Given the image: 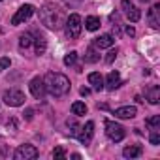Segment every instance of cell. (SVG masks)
<instances>
[{
	"instance_id": "6da1fadb",
	"label": "cell",
	"mask_w": 160,
	"mask_h": 160,
	"mask_svg": "<svg viewBox=\"0 0 160 160\" xmlns=\"http://www.w3.org/2000/svg\"><path fill=\"white\" fill-rule=\"evenodd\" d=\"M43 85H45V91L55 98H60L70 92V79L58 72H47L43 77Z\"/></svg>"
},
{
	"instance_id": "7a4b0ae2",
	"label": "cell",
	"mask_w": 160,
	"mask_h": 160,
	"mask_svg": "<svg viewBox=\"0 0 160 160\" xmlns=\"http://www.w3.org/2000/svg\"><path fill=\"white\" fill-rule=\"evenodd\" d=\"M40 21L49 30H58V28H62V25H64L66 19H64V13H62V10L58 6L47 2V4H43L40 8Z\"/></svg>"
},
{
	"instance_id": "3957f363",
	"label": "cell",
	"mask_w": 160,
	"mask_h": 160,
	"mask_svg": "<svg viewBox=\"0 0 160 160\" xmlns=\"http://www.w3.org/2000/svg\"><path fill=\"white\" fill-rule=\"evenodd\" d=\"M64 27H66V36L70 40H77L79 34H81V27H83V21L77 13H72L66 21H64Z\"/></svg>"
},
{
	"instance_id": "277c9868",
	"label": "cell",
	"mask_w": 160,
	"mask_h": 160,
	"mask_svg": "<svg viewBox=\"0 0 160 160\" xmlns=\"http://www.w3.org/2000/svg\"><path fill=\"white\" fill-rule=\"evenodd\" d=\"M38 149L34 147V145H30V143H25V145H19L17 149H15V152H13V158L15 160H34V158H38Z\"/></svg>"
},
{
	"instance_id": "5b68a950",
	"label": "cell",
	"mask_w": 160,
	"mask_h": 160,
	"mask_svg": "<svg viewBox=\"0 0 160 160\" xmlns=\"http://www.w3.org/2000/svg\"><path fill=\"white\" fill-rule=\"evenodd\" d=\"M2 100H4V104H8V106H12V108H19V106L25 104L27 98H25L23 91H19V89H10V91L4 92Z\"/></svg>"
},
{
	"instance_id": "8992f818",
	"label": "cell",
	"mask_w": 160,
	"mask_h": 160,
	"mask_svg": "<svg viewBox=\"0 0 160 160\" xmlns=\"http://www.w3.org/2000/svg\"><path fill=\"white\" fill-rule=\"evenodd\" d=\"M106 136L111 139V141H121V139H124V136H126V132H124V128L119 124V122H113V121H106Z\"/></svg>"
},
{
	"instance_id": "52a82bcc",
	"label": "cell",
	"mask_w": 160,
	"mask_h": 160,
	"mask_svg": "<svg viewBox=\"0 0 160 160\" xmlns=\"http://www.w3.org/2000/svg\"><path fill=\"white\" fill-rule=\"evenodd\" d=\"M32 13H34V6H30V4L21 6V8L17 10V13L12 17V25H21V23L28 21V19L32 17Z\"/></svg>"
},
{
	"instance_id": "ba28073f",
	"label": "cell",
	"mask_w": 160,
	"mask_h": 160,
	"mask_svg": "<svg viewBox=\"0 0 160 160\" xmlns=\"http://www.w3.org/2000/svg\"><path fill=\"white\" fill-rule=\"evenodd\" d=\"M121 8H122V12H124V15L132 21V23H138L139 19H141V12L130 2V0H122L121 2Z\"/></svg>"
},
{
	"instance_id": "9c48e42d",
	"label": "cell",
	"mask_w": 160,
	"mask_h": 160,
	"mask_svg": "<svg viewBox=\"0 0 160 160\" xmlns=\"http://www.w3.org/2000/svg\"><path fill=\"white\" fill-rule=\"evenodd\" d=\"M92 136H94V122H92V121H89L85 126H81V128H79V132H77L79 141L85 143V145H89V143H91Z\"/></svg>"
},
{
	"instance_id": "30bf717a",
	"label": "cell",
	"mask_w": 160,
	"mask_h": 160,
	"mask_svg": "<svg viewBox=\"0 0 160 160\" xmlns=\"http://www.w3.org/2000/svg\"><path fill=\"white\" fill-rule=\"evenodd\" d=\"M30 92H32V96L34 98H38V100H43L45 98V85H43V79H40V77H34L32 81H30Z\"/></svg>"
},
{
	"instance_id": "8fae6325",
	"label": "cell",
	"mask_w": 160,
	"mask_h": 160,
	"mask_svg": "<svg viewBox=\"0 0 160 160\" xmlns=\"http://www.w3.org/2000/svg\"><path fill=\"white\" fill-rule=\"evenodd\" d=\"M113 43H115V40H113L111 34H102V36L94 38V47H98V49H108Z\"/></svg>"
},
{
	"instance_id": "7c38bea8",
	"label": "cell",
	"mask_w": 160,
	"mask_h": 160,
	"mask_svg": "<svg viewBox=\"0 0 160 160\" xmlns=\"http://www.w3.org/2000/svg\"><path fill=\"white\" fill-rule=\"evenodd\" d=\"M136 115H138V109L134 106H124V108L115 109V117H119V119H134Z\"/></svg>"
},
{
	"instance_id": "4fadbf2b",
	"label": "cell",
	"mask_w": 160,
	"mask_h": 160,
	"mask_svg": "<svg viewBox=\"0 0 160 160\" xmlns=\"http://www.w3.org/2000/svg\"><path fill=\"white\" fill-rule=\"evenodd\" d=\"M145 96H147V100L152 106H156L160 102V87L158 85H151L149 89H145Z\"/></svg>"
},
{
	"instance_id": "5bb4252c",
	"label": "cell",
	"mask_w": 160,
	"mask_h": 160,
	"mask_svg": "<svg viewBox=\"0 0 160 160\" xmlns=\"http://www.w3.org/2000/svg\"><path fill=\"white\" fill-rule=\"evenodd\" d=\"M158 12H160V4H154L151 10H149V13H147V19H149V25L152 27V28H158L160 27V19H158Z\"/></svg>"
},
{
	"instance_id": "9a60e30c",
	"label": "cell",
	"mask_w": 160,
	"mask_h": 160,
	"mask_svg": "<svg viewBox=\"0 0 160 160\" xmlns=\"http://www.w3.org/2000/svg\"><path fill=\"white\" fill-rule=\"evenodd\" d=\"M119 85H121V75H119V72H109V75L106 79V89L108 91H115Z\"/></svg>"
},
{
	"instance_id": "2e32d148",
	"label": "cell",
	"mask_w": 160,
	"mask_h": 160,
	"mask_svg": "<svg viewBox=\"0 0 160 160\" xmlns=\"http://www.w3.org/2000/svg\"><path fill=\"white\" fill-rule=\"evenodd\" d=\"M89 83L92 85L94 91H102L104 89V77L98 72H92V73H89Z\"/></svg>"
},
{
	"instance_id": "e0dca14e",
	"label": "cell",
	"mask_w": 160,
	"mask_h": 160,
	"mask_svg": "<svg viewBox=\"0 0 160 160\" xmlns=\"http://www.w3.org/2000/svg\"><path fill=\"white\" fill-rule=\"evenodd\" d=\"M32 43H34V53H36V55H43V53H45V49H47V40H45L42 34H38Z\"/></svg>"
},
{
	"instance_id": "ac0fdd59",
	"label": "cell",
	"mask_w": 160,
	"mask_h": 160,
	"mask_svg": "<svg viewBox=\"0 0 160 160\" xmlns=\"http://www.w3.org/2000/svg\"><path fill=\"white\" fill-rule=\"evenodd\" d=\"M32 42H34V36H32V32H25V34H21V38H19V49L25 53L30 45H32Z\"/></svg>"
},
{
	"instance_id": "d6986e66",
	"label": "cell",
	"mask_w": 160,
	"mask_h": 160,
	"mask_svg": "<svg viewBox=\"0 0 160 160\" xmlns=\"http://www.w3.org/2000/svg\"><path fill=\"white\" fill-rule=\"evenodd\" d=\"M141 152H143L141 145H130V147H126V149L122 151V154H124L126 158H138V156H141Z\"/></svg>"
},
{
	"instance_id": "ffe728a7",
	"label": "cell",
	"mask_w": 160,
	"mask_h": 160,
	"mask_svg": "<svg viewBox=\"0 0 160 160\" xmlns=\"http://www.w3.org/2000/svg\"><path fill=\"white\" fill-rule=\"evenodd\" d=\"M85 28H87V30H91V32L98 30V28H100V19H98V17H94V15L87 17V19H85Z\"/></svg>"
},
{
	"instance_id": "44dd1931",
	"label": "cell",
	"mask_w": 160,
	"mask_h": 160,
	"mask_svg": "<svg viewBox=\"0 0 160 160\" xmlns=\"http://www.w3.org/2000/svg\"><path fill=\"white\" fill-rule=\"evenodd\" d=\"M98 60H100V53H98L94 47H89V49H87V53H85V62L94 64V62H98Z\"/></svg>"
},
{
	"instance_id": "7402d4cb",
	"label": "cell",
	"mask_w": 160,
	"mask_h": 160,
	"mask_svg": "<svg viewBox=\"0 0 160 160\" xmlns=\"http://www.w3.org/2000/svg\"><path fill=\"white\" fill-rule=\"evenodd\" d=\"M72 113H73L75 117L85 115V113H87V106H85L83 102H73V104H72Z\"/></svg>"
},
{
	"instance_id": "603a6c76",
	"label": "cell",
	"mask_w": 160,
	"mask_h": 160,
	"mask_svg": "<svg viewBox=\"0 0 160 160\" xmlns=\"http://www.w3.org/2000/svg\"><path fill=\"white\" fill-rule=\"evenodd\" d=\"M66 124H68V128H72V130H70V134H72V136H77V132H79V128H81V126L75 122V119H68V122H66Z\"/></svg>"
},
{
	"instance_id": "cb8c5ba5",
	"label": "cell",
	"mask_w": 160,
	"mask_h": 160,
	"mask_svg": "<svg viewBox=\"0 0 160 160\" xmlns=\"http://www.w3.org/2000/svg\"><path fill=\"white\" fill-rule=\"evenodd\" d=\"M75 58H77V53H75V51H70V53L64 57V64H66V66H72V64L75 62Z\"/></svg>"
},
{
	"instance_id": "d4e9b609",
	"label": "cell",
	"mask_w": 160,
	"mask_h": 160,
	"mask_svg": "<svg viewBox=\"0 0 160 160\" xmlns=\"http://www.w3.org/2000/svg\"><path fill=\"white\" fill-rule=\"evenodd\" d=\"M147 126H151V128H158V126H160V115L149 117V119H147Z\"/></svg>"
},
{
	"instance_id": "484cf974",
	"label": "cell",
	"mask_w": 160,
	"mask_h": 160,
	"mask_svg": "<svg viewBox=\"0 0 160 160\" xmlns=\"http://www.w3.org/2000/svg\"><path fill=\"white\" fill-rule=\"evenodd\" d=\"M151 143L152 145H158L160 143V132H158V128H152V132H151Z\"/></svg>"
},
{
	"instance_id": "4316f807",
	"label": "cell",
	"mask_w": 160,
	"mask_h": 160,
	"mask_svg": "<svg viewBox=\"0 0 160 160\" xmlns=\"http://www.w3.org/2000/svg\"><path fill=\"white\" fill-rule=\"evenodd\" d=\"M10 64H12V62H10V58H8V57L0 58V72H4L6 68H10Z\"/></svg>"
},
{
	"instance_id": "83f0119b",
	"label": "cell",
	"mask_w": 160,
	"mask_h": 160,
	"mask_svg": "<svg viewBox=\"0 0 160 160\" xmlns=\"http://www.w3.org/2000/svg\"><path fill=\"white\" fill-rule=\"evenodd\" d=\"M115 58H117V49H111V51L108 53V57H106V62H108V64H111Z\"/></svg>"
},
{
	"instance_id": "f1b7e54d",
	"label": "cell",
	"mask_w": 160,
	"mask_h": 160,
	"mask_svg": "<svg viewBox=\"0 0 160 160\" xmlns=\"http://www.w3.org/2000/svg\"><path fill=\"white\" fill-rule=\"evenodd\" d=\"M53 156H55V158H64V156H66V151H64L62 147H57V149L53 151Z\"/></svg>"
},
{
	"instance_id": "f546056e",
	"label": "cell",
	"mask_w": 160,
	"mask_h": 160,
	"mask_svg": "<svg viewBox=\"0 0 160 160\" xmlns=\"http://www.w3.org/2000/svg\"><path fill=\"white\" fill-rule=\"evenodd\" d=\"M32 117H34V109H27L25 111V119L27 121H32Z\"/></svg>"
},
{
	"instance_id": "4dcf8cb0",
	"label": "cell",
	"mask_w": 160,
	"mask_h": 160,
	"mask_svg": "<svg viewBox=\"0 0 160 160\" xmlns=\"http://www.w3.org/2000/svg\"><path fill=\"white\" fill-rule=\"evenodd\" d=\"M79 92H81V96H89V94H91V89H85V87H83Z\"/></svg>"
},
{
	"instance_id": "1f68e13d",
	"label": "cell",
	"mask_w": 160,
	"mask_h": 160,
	"mask_svg": "<svg viewBox=\"0 0 160 160\" xmlns=\"http://www.w3.org/2000/svg\"><path fill=\"white\" fill-rule=\"evenodd\" d=\"M126 34H128V36H134V34H136V30H134L132 27H126Z\"/></svg>"
},
{
	"instance_id": "d6a6232c",
	"label": "cell",
	"mask_w": 160,
	"mask_h": 160,
	"mask_svg": "<svg viewBox=\"0 0 160 160\" xmlns=\"http://www.w3.org/2000/svg\"><path fill=\"white\" fill-rule=\"evenodd\" d=\"M141 2H149V0H141Z\"/></svg>"
}]
</instances>
